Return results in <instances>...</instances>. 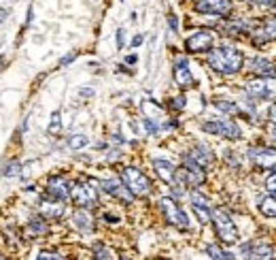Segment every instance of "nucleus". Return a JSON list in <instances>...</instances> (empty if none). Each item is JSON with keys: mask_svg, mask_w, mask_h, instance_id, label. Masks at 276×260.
Masks as SVG:
<instances>
[{"mask_svg": "<svg viewBox=\"0 0 276 260\" xmlns=\"http://www.w3.org/2000/svg\"><path fill=\"white\" fill-rule=\"evenodd\" d=\"M124 43H126V30H117V49H124Z\"/></svg>", "mask_w": 276, "mask_h": 260, "instance_id": "obj_37", "label": "nucleus"}, {"mask_svg": "<svg viewBox=\"0 0 276 260\" xmlns=\"http://www.w3.org/2000/svg\"><path fill=\"white\" fill-rule=\"evenodd\" d=\"M172 109H176V111H181V109H185V96H176V98H172Z\"/></svg>", "mask_w": 276, "mask_h": 260, "instance_id": "obj_35", "label": "nucleus"}, {"mask_svg": "<svg viewBox=\"0 0 276 260\" xmlns=\"http://www.w3.org/2000/svg\"><path fill=\"white\" fill-rule=\"evenodd\" d=\"M194 211H196V216L200 218V224H208V222H210V211H208V207L194 205Z\"/></svg>", "mask_w": 276, "mask_h": 260, "instance_id": "obj_31", "label": "nucleus"}, {"mask_svg": "<svg viewBox=\"0 0 276 260\" xmlns=\"http://www.w3.org/2000/svg\"><path fill=\"white\" fill-rule=\"evenodd\" d=\"M206 254H208L210 258H219V260H232V258H234L232 252L221 250L219 245H208V247H206Z\"/></svg>", "mask_w": 276, "mask_h": 260, "instance_id": "obj_25", "label": "nucleus"}, {"mask_svg": "<svg viewBox=\"0 0 276 260\" xmlns=\"http://www.w3.org/2000/svg\"><path fill=\"white\" fill-rule=\"evenodd\" d=\"M104 222H106V224H117L119 218H115V216H111V214H104Z\"/></svg>", "mask_w": 276, "mask_h": 260, "instance_id": "obj_41", "label": "nucleus"}, {"mask_svg": "<svg viewBox=\"0 0 276 260\" xmlns=\"http://www.w3.org/2000/svg\"><path fill=\"white\" fill-rule=\"evenodd\" d=\"M259 211L266 218H276V194H268L259 200Z\"/></svg>", "mask_w": 276, "mask_h": 260, "instance_id": "obj_23", "label": "nucleus"}, {"mask_svg": "<svg viewBox=\"0 0 276 260\" xmlns=\"http://www.w3.org/2000/svg\"><path fill=\"white\" fill-rule=\"evenodd\" d=\"M77 60V51H70L68 56H64L62 60H59V66H68L70 62H75Z\"/></svg>", "mask_w": 276, "mask_h": 260, "instance_id": "obj_36", "label": "nucleus"}, {"mask_svg": "<svg viewBox=\"0 0 276 260\" xmlns=\"http://www.w3.org/2000/svg\"><path fill=\"white\" fill-rule=\"evenodd\" d=\"M87 143H89V139L85 135H73V137L68 139V147L70 149H83Z\"/></svg>", "mask_w": 276, "mask_h": 260, "instance_id": "obj_27", "label": "nucleus"}, {"mask_svg": "<svg viewBox=\"0 0 276 260\" xmlns=\"http://www.w3.org/2000/svg\"><path fill=\"white\" fill-rule=\"evenodd\" d=\"M194 9L202 15H219V17H225L232 13L234 9V3L232 0H196Z\"/></svg>", "mask_w": 276, "mask_h": 260, "instance_id": "obj_9", "label": "nucleus"}, {"mask_svg": "<svg viewBox=\"0 0 276 260\" xmlns=\"http://www.w3.org/2000/svg\"><path fill=\"white\" fill-rule=\"evenodd\" d=\"M138 45H142V34H136V37L132 39V47H138Z\"/></svg>", "mask_w": 276, "mask_h": 260, "instance_id": "obj_43", "label": "nucleus"}, {"mask_svg": "<svg viewBox=\"0 0 276 260\" xmlns=\"http://www.w3.org/2000/svg\"><path fill=\"white\" fill-rule=\"evenodd\" d=\"M210 220L214 224V232H217V237L221 243H227V245H232L238 241V228H236V224L234 220L230 218V214L223 209H214L210 211Z\"/></svg>", "mask_w": 276, "mask_h": 260, "instance_id": "obj_4", "label": "nucleus"}, {"mask_svg": "<svg viewBox=\"0 0 276 260\" xmlns=\"http://www.w3.org/2000/svg\"><path fill=\"white\" fill-rule=\"evenodd\" d=\"M70 198L77 207L91 209L98 205V184L94 179H81L70 186Z\"/></svg>", "mask_w": 276, "mask_h": 260, "instance_id": "obj_2", "label": "nucleus"}, {"mask_svg": "<svg viewBox=\"0 0 276 260\" xmlns=\"http://www.w3.org/2000/svg\"><path fill=\"white\" fill-rule=\"evenodd\" d=\"M26 232L30 235V239H37V237H45L49 235V226H47V220L45 218H32L26 226Z\"/></svg>", "mask_w": 276, "mask_h": 260, "instance_id": "obj_22", "label": "nucleus"}, {"mask_svg": "<svg viewBox=\"0 0 276 260\" xmlns=\"http://www.w3.org/2000/svg\"><path fill=\"white\" fill-rule=\"evenodd\" d=\"M251 30V23L244 19H232L225 23V32L230 34H240V32H249Z\"/></svg>", "mask_w": 276, "mask_h": 260, "instance_id": "obj_24", "label": "nucleus"}, {"mask_svg": "<svg viewBox=\"0 0 276 260\" xmlns=\"http://www.w3.org/2000/svg\"><path fill=\"white\" fill-rule=\"evenodd\" d=\"M3 175H5V177H17V175H21V162H19V160L7 162L5 169H3Z\"/></svg>", "mask_w": 276, "mask_h": 260, "instance_id": "obj_26", "label": "nucleus"}, {"mask_svg": "<svg viewBox=\"0 0 276 260\" xmlns=\"http://www.w3.org/2000/svg\"><path fill=\"white\" fill-rule=\"evenodd\" d=\"M37 258H39V260H59V258H62V254L51 252V250H41Z\"/></svg>", "mask_w": 276, "mask_h": 260, "instance_id": "obj_33", "label": "nucleus"}, {"mask_svg": "<svg viewBox=\"0 0 276 260\" xmlns=\"http://www.w3.org/2000/svg\"><path fill=\"white\" fill-rule=\"evenodd\" d=\"M102 190L106 194H111V196H117V198H121L124 203H132V198H134V194H132L128 188L124 186V181H119V179H102L98 184Z\"/></svg>", "mask_w": 276, "mask_h": 260, "instance_id": "obj_15", "label": "nucleus"}, {"mask_svg": "<svg viewBox=\"0 0 276 260\" xmlns=\"http://www.w3.org/2000/svg\"><path fill=\"white\" fill-rule=\"evenodd\" d=\"M247 3L261 5V7H274V5H276V0H247Z\"/></svg>", "mask_w": 276, "mask_h": 260, "instance_id": "obj_39", "label": "nucleus"}, {"mask_svg": "<svg viewBox=\"0 0 276 260\" xmlns=\"http://www.w3.org/2000/svg\"><path fill=\"white\" fill-rule=\"evenodd\" d=\"M206 181V173H204V167H200L198 162H194L189 156L183 158V167L176 169V177L174 184L185 186V188H198ZM172 186V184H170Z\"/></svg>", "mask_w": 276, "mask_h": 260, "instance_id": "obj_3", "label": "nucleus"}, {"mask_svg": "<svg viewBox=\"0 0 276 260\" xmlns=\"http://www.w3.org/2000/svg\"><path fill=\"white\" fill-rule=\"evenodd\" d=\"M121 181L134 196H147L151 194V179L136 167H126L121 171Z\"/></svg>", "mask_w": 276, "mask_h": 260, "instance_id": "obj_5", "label": "nucleus"}, {"mask_svg": "<svg viewBox=\"0 0 276 260\" xmlns=\"http://www.w3.org/2000/svg\"><path fill=\"white\" fill-rule=\"evenodd\" d=\"M5 60H7V58H5V56H0V70H3V64H5Z\"/></svg>", "mask_w": 276, "mask_h": 260, "instance_id": "obj_47", "label": "nucleus"}, {"mask_svg": "<svg viewBox=\"0 0 276 260\" xmlns=\"http://www.w3.org/2000/svg\"><path fill=\"white\" fill-rule=\"evenodd\" d=\"M168 23H170V30H172V32H178V17H176L174 13L168 15Z\"/></svg>", "mask_w": 276, "mask_h": 260, "instance_id": "obj_38", "label": "nucleus"}, {"mask_svg": "<svg viewBox=\"0 0 276 260\" xmlns=\"http://www.w3.org/2000/svg\"><path fill=\"white\" fill-rule=\"evenodd\" d=\"M79 94H81V96H85V98H89V96H94V90L91 88H81Z\"/></svg>", "mask_w": 276, "mask_h": 260, "instance_id": "obj_40", "label": "nucleus"}, {"mask_svg": "<svg viewBox=\"0 0 276 260\" xmlns=\"http://www.w3.org/2000/svg\"><path fill=\"white\" fill-rule=\"evenodd\" d=\"M214 107H217V109H221V111H225V113H232V115L240 113V107H238L236 102H227V100H214Z\"/></svg>", "mask_w": 276, "mask_h": 260, "instance_id": "obj_28", "label": "nucleus"}, {"mask_svg": "<svg viewBox=\"0 0 276 260\" xmlns=\"http://www.w3.org/2000/svg\"><path fill=\"white\" fill-rule=\"evenodd\" d=\"M39 211L45 220H59L64 216V200H57V198H41L39 200Z\"/></svg>", "mask_w": 276, "mask_h": 260, "instance_id": "obj_14", "label": "nucleus"}, {"mask_svg": "<svg viewBox=\"0 0 276 260\" xmlns=\"http://www.w3.org/2000/svg\"><path fill=\"white\" fill-rule=\"evenodd\" d=\"M244 92L253 100H270V98L274 100L276 98V79H268V77L251 79L244 84Z\"/></svg>", "mask_w": 276, "mask_h": 260, "instance_id": "obj_6", "label": "nucleus"}, {"mask_svg": "<svg viewBox=\"0 0 276 260\" xmlns=\"http://www.w3.org/2000/svg\"><path fill=\"white\" fill-rule=\"evenodd\" d=\"M47 196L57 198V200H66L70 196V181L64 175H53L47 181Z\"/></svg>", "mask_w": 276, "mask_h": 260, "instance_id": "obj_13", "label": "nucleus"}, {"mask_svg": "<svg viewBox=\"0 0 276 260\" xmlns=\"http://www.w3.org/2000/svg\"><path fill=\"white\" fill-rule=\"evenodd\" d=\"M268 115H270V120L276 124V102L272 105V107H270V111H268Z\"/></svg>", "mask_w": 276, "mask_h": 260, "instance_id": "obj_42", "label": "nucleus"}, {"mask_svg": "<svg viewBox=\"0 0 276 260\" xmlns=\"http://www.w3.org/2000/svg\"><path fill=\"white\" fill-rule=\"evenodd\" d=\"M153 169L155 173H158V177L164 181V184H174V177H176V169H174V164L172 162H168V160H153Z\"/></svg>", "mask_w": 276, "mask_h": 260, "instance_id": "obj_19", "label": "nucleus"}, {"mask_svg": "<svg viewBox=\"0 0 276 260\" xmlns=\"http://www.w3.org/2000/svg\"><path fill=\"white\" fill-rule=\"evenodd\" d=\"M214 43V34L210 30H198L185 41V49L189 54H202V51H210Z\"/></svg>", "mask_w": 276, "mask_h": 260, "instance_id": "obj_11", "label": "nucleus"}, {"mask_svg": "<svg viewBox=\"0 0 276 260\" xmlns=\"http://www.w3.org/2000/svg\"><path fill=\"white\" fill-rule=\"evenodd\" d=\"M202 130L208 135H217V137H225V139H232V141H238L242 137L240 128L236 122L232 120H217V122H204L202 124Z\"/></svg>", "mask_w": 276, "mask_h": 260, "instance_id": "obj_8", "label": "nucleus"}, {"mask_svg": "<svg viewBox=\"0 0 276 260\" xmlns=\"http://www.w3.org/2000/svg\"><path fill=\"white\" fill-rule=\"evenodd\" d=\"M187 156L194 160V162H198L200 167H210V164L214 162V156H212V151L208 149V147H204V145H196L194 149H191V153H187Z\"/></svg>", "mask_w": 276, "mask_h": 260, "instance_id": "obj_20", "label": "nucleus"}, {"mask_svg": "<svg viewBox=\"0 0 276 260\" xmlns=\"http://www.w3.org/2000/svg\"><path fill=\"white\" fill-rule=\"evenodd\" d=\"M266 188H268L270 194H276V173H272L268 179H266Z\"/></svg>", "mask_w": 276, "mask_h": 260, "instance_id": "obj_34", "label": "nucleus"}, {"mask_svg": "<svg viewBox=\"0 0 276 260\" xmlns=\"http://www.w3.org/2000/svg\"><path fill=\"white\" fill-rule=\"evenodd\" d=\"M244 64V56L236 47H217L208 54V66L221 75H236Z\"/></svg>", "mask_w": 276, "mask_h": 260, "instance_id": "obj_1", "label": "nucleus"}, {"mask_svg": "<svg viewBox=\"0 0 276 260\" xmlns=\"http://www.w3.org/2000/svg\"><path fill=\"white\" fill-rule=\"evenodd\" d=\"M191 205H200V207H210L208 203V196H204L200 190H194L191 192Z\"/></svg>", "mask_w": 276, "mask_h": 260, "instance_id": "obj_30", "label": "nucleus"}, {"mask_svg": "<svg viewBox=\"0 0 276 260\" xmlns=\"http://www.w3.org/2000/svg\"><path fill=\"white\" fill-rule=\"evenodd\" d=\"M59 117H62V115H59V111L51 113V124H49V128H47V130H49V135H53V137L59 133V128H62V120H59Z\"/></svg>", "mask_w": 276, "mask_h": 260, "instance_id": "obj_29", "label": "nucleus"}, {"mask_svg": "<svg viewBox=\"0 0 276 260\" xmlns=\"http://www.w3.org/2000/svg\"><path fill=\"white\" fill-rule=\"evenodd\" d=\"M126 62H128V64H136V62H138V58H136V56H128V58H126Z\"/></svg>", "mask_w": 276, "mask_h": 260, "instance_id": "obj_46", "label": "nucleus"}, {"mask_svg": "<svg viewBox=\"0 0 276 260\" xmlns=\"http://www.w3.org/2000/svg\"><path fill=\"white\" fill-rule=\"evenodd\" d=\"M174 81H176V86L183 88V90H189V88L196 86L194 75H191L189 62H187L185 56H178L176 60H174Z\"/></svg>", "mask_w": 276, "mask_h": 260, "instance_id": "obj_12", "label": "nucleus"}, {"mask_svg": "<svg viewBox=\"0 0 276 260\" xmlns=\"http://www.w3.org/2000/svg\"><path fill=\"white\" fill-rule=\"evenodd\" d=\"M73 224H75V228H77V230H81V232H91V230H94V226H96L94 218L89 216V209H85V207H79V209L75 211V216H73Z\"/></svg>", "mask_w": 276, "mask_h": 260, "instance_id": "obj_18", "label": "nucleus"}, {"mask_svg": "<svg viewBox=\"0 0 276 260\" xmlns=\"http://www.w3.org/2000/svg\"><path fill=\"white\" fill-rule=\"evenodd\" d=\"M253 43L255 45H266L270 41L276 39V21H266V23H261L259 28H253Z\"/></svg>", "mask_w": 276, "mask_h": 260, "instance_id": "obj_17", "label": "nucleus"}, {"mask_svg": "<svg viewBox=\"0 0 276 260\" xmlns=\"http://www.w3.org/2000/svg\"><path fill=\"white\" fill-rule=\"evenodd\" d=\"M240 252H242L247 258H272V256H274L272 245L263 243V241H251V243H244Z\"/></svg>", "mask_w": 276, "mask_h": 260, "instance_id": "obj_16", "label": "nucleus"}, {"mask_svg": "<svg viewBox=\"0 0 276 260\" xmlns=\"http://www.w3.org/2000/svg\"><path fill=\"white\" fill-rule=\"evenodd\" d=\"M94 256L96 258H115L113 250H109V247H104V245H96L94 247Z\"/></svg>", "mask_w": 276, "mask_h": 260, "instance_id": "obj_32", "label": "nucleus"}, {"mask_svg": "<svg viewBox=\"0 0 276 260\" xmlns=\"http://www.w3.org/2000/svg\"><path fill=\"white\" fill-rule=\"evenodd\" d=\"M249 160L261 171H276V149L272 147H251Z\"/></svg>", "mask_w": 276, "mask_h": 260, "instance_id": "obj_10", "label": "nucleus"}, {"mask_svg": "<svg viewBox=\"0 0 276 260\" xmlns=\"http://www.w3.org/2000/svg\"><path fill=\"white\" fill-rule=\"evenodd\" d=\"M7 15H9V11H7V9H0V23L7 19Z\"/></svg>", "mask_w": 276, "mask_h": 260, "instance_id": "obj_45", "label": "nucleus"}, {"mask_svg": "<svg viewBox=\"0 0 276 260\" xmlns=\"http://www.w3.org/2000/svg\"><path fill=\"white\" fill-rule=\"evenodd\" d=\"M249 68L253 70L255 75H259V77H272V75H276V68L272 66L270 60H266V58H253L251 64H249Z\"/></svg>", "mask_w": 276, "mask_h": 260, "instance_id": "obj_21", "label": "nucleus"}, {"mask_svg": "<svg viewBox=\"0 0 276 260\" xmlns=\"http://www.w3.org/2000/svg\"><path fill=\"white\" fill-rule=\"evenodd\" d=\"M32 15H34V9L30 7L28 9V17H26V26H30V23H32Z\"/></svg>", "mask_w": 276, "mask_h": 260, "instance_id": "obj_44", "label": "nucleus"}, {"mask_svg": "<svg viewBox=\"0 0 276 260\" xmlns=\"http://www.w3.org/2000/svg\"><path fill=\"white\" fill-rule=\"evenodd\" d=\"M160 209H162L164 218L168 220V224H172V226L181 228V230H185V228L189 226L187 214H185V211H183L181 207H178V203H176L174 198H170V196L160 198Z\"/></svg>", "mask_w": 276, "mask_h": 260, "instance_id": "obj_7", "label": "nucleus"}]
</instances>
